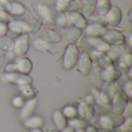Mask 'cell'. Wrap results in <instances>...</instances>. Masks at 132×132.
<instances>
[{
  "label": "cell",
  "instance_id": "1",
  "mask_svg": "<svg viewBox=\"0 0 132 132\" xmlns=\"http://www.w3.org/2000/svg\"><path fill=\"white\" fill-rule=\"evenodd\" d=\"M79 58V50L78 47L73 43L67 45L64 58H63V67L67 70H72L77 64Z\"/></svg>",
  "mask_w": 132,
  "mask_h": 132
},
{
  "label": "cell",
  "instance_id": "2",
  "mask_svg": "<svg viewBox=\"0 0 132 132\" xmlns=\"http://www.w3.org/2000/svg\"><path fill=\"white\" fill-rule=\"evenodd\" d=\"M125 117L118 113L103 116L100 120L101 125L105 129H113L114 128L119 127L125 122Z\"/></svg>",
  "mask_w": 132,
  "mask_h": 132
},
{
  "label": "cell",
  "instance_id": "3",
  "mask_svg": "<svg viewBox=\"0 0 132 132\" xmlns=\"http://www.w3.org/2000/svg\"><path fill=\"white\" fill-rule=\"evenodd\" d=\"M29 48V36L27 33L20 35L14 45V53L17 56H25Z\"/></svg>",
  "mask_w": 132,
  "mask_h": 132
},
{
  "label": "cell",
  "instance_id": "4",
  "mask_svg": "<svg viewBox=\"0 0 132 132\" xmlns=\"http://www.w3.org/2000/svg\"><path fill=\"white\" fill-rule=\"evenodd\" d=\"M102 36L103 39L111 46H121L125 43V36L117 30L107 31L102 34Z\"/></svg>",
  "mask_w": 132,
  "mask_h": 132
},
{
  "label": "cell",
  "instance_id": "5",
  "mask_svg": "<svg viewBox=\"0 0 132 132\" xmlns=\"http://www.w3.org/2000/svg\"><path fill=\"white\" fill-rule=\"evenodd\" d=\"M30 30V27L28 24L22 22H12L9 25L7 33L9 37L14 38L19 36L23 32Z\"/></svg>",
  "mask_w": 132,
  "mask_h": 132
},
{
  "label": "cell",
  "instance_id": "6",
  "mask_svg": "<svg viewBox=\"0 0 132 132\" xmlns=\"http://www.w3.org/2000/svg\"><path fill=\"white\" fill-rule=\"evenodd\" d=\"M114 109L116 113H122L125 110L128 104V94H126L123 91H120L114 96Z\"/></svg>",
  "mask_w": 132,
  "mask_h": 132
},
{
  "label": "cell",
  "instance_id": "7",
  "mask_svg": "<svg viewBox=\"0 0 132 132\" xmlns=\"http://www.w3.org/2000/svg\"><path fill=\"white\" fill-rule=\"evenodd\" d=\"M5 77L9 82L15 84L19 85L20 87L29 86V84L32 83V79L29 77H28L27 75L22 74V73H20V74L15 73V72L9 73L5 76Z\"/></svg>",
  "mask_w": 132,
  "mask_h": 132
},
{
  "label": "cell",
  "instance_id": "8",
  "mask_svg": "<svg viewBox=\"0 0 132 132\" xmlns=\"http://www.w3.org/2000/svg\"><path fill=\"white\" fill-rule=\"evenodd\" d=\"M39 37L41 40L49 43H59L63 40V36L59 32L51 29H43L40 31Z\"/></svg>",
  "mask_w": 132,
  "mask_h": 132
},
{
  "label": "cell",
  "instance_id": "9",
  "mask_svg": "<svg viewBox=\"0 0 132 132\" xmlns=\"http://www.w3.org/2000/svg\"><path fill=\"white\" fill-rule=\"evenodd\" d=\"M92 67H93V62L89 54L87 53H84L80 56V60L78 63L79 72L81 73L84 76H87L90 73L92 70Z\"/></svg>",
  "mask_w": 132,
  "mask_h": 132
},
{
  "label": "cell",
  "instance_id": "10",
  "mask_svg": "<svg viewBox=\"0 0 132 132\" xmlns=\"http://www.w3.org/2000/svg\"><path fill=\"white\" fill-rule=\"evenodd\" d=\"M121 11L118 7L111 8L109 12L107 13V19L108 22L112 26H117L120 24L121 21Z\"/></svg>",
  "mask_w": 132,
  "mask_h": 132
},
{
  "label": "cell",
  "instance_id": "11",
  "mask_svg": "<svg viewBox=\"0 0 132 132\" xmlns=\"http://www.w3.org/2000/svg\"><path fill=\"white\" fill-rule=\"evenodd\" d=\"M121 77V73L114 69L105 70L100 73L99 78L101 80L107 82V83H112L117 80Z\"/></svg>",
  "mask_w": 132,
  "mask_h": 132
},
{
  "label": "cell",
  "instance_id": "12",
  "mask_svg": "<svg viewBox=\"0 0 132 132\" xmlns=\"http://www.w3.org/2000/svg\"><path fill=\"white\" fill-rule=\"evenodd\" d=\"M37 105V100L36 98H32L30 100H28V101L23 104V108L21 111L20 117L22 120H26L29 117L32 115L33 111L36 109V107Z\"/></svg>",
  "mask_w": 132,
  "mask_h": 132
},
{
  "label": "cell",
  "instance_id": "13",
  "mask_svg": "<svg viewBox=\"0 0 132 132\" xmlns=\"http://www.w3.org/2000/svg\"><path fill=\"white\" fill-rule=\"evenodd\" d=\"M69 18L71 22L75 26V27L80 29H84L87 26V20L82 14L76 11H71L69 12Z\"/></svg>",
  "mask_w": 132,
  "mask_h": 132
},
{
  "label": "cell",
  "instance_id": "14",
  "mask_svg": "<svg viewBox=\"0 0 132 132\" xmlns=\"http://www.w3.org/2000/svg\"><path fill=\"white\" fill-rule=\"evenodd\" d=\"M88 43L94 47L97 51L101 52H107L110 50V45L106 43L103 39L98 38V37H91L88 39Z\"/></svg>",
  "mask_w": 132,
  "mask_h": 132
},
{
  "label": "cell",
  "instance_id": "15",
  "mask_svg": "<svg viewBox=\"0 0 132 132\" xmlns=\"http://www.w3.org/2000/svg\"><path fill=\"white\" fill-rule=\"evenodd\" d=\"M16 65H17V70L22 74L27 75L32 70V63L27 57L21 58L19 60V62L16 63Z\"/></svg>",
  "mask_w": 132,
  "mask_h": 132
},
{
  "label": "cell",
  "instance_id": "16",
  "mask_svg": "<svg viewBox=\"0 0 132 132\" xmlns=\"http://www.w3.org/2000/svg\"><path fill=\"white\" fill-rule=\"evenodd\" d=\"M95 58L97 59V62L104 67H105L107 70H110V69H114V64H113V61L112 59L110 58L108 56L105 55L104 53L101 52V51H97L95 53Z\"/></svg>",
  "mask_w": 132,
  "mask_h": 132
},
{
  "label": "cell",
  "instance_id": "17",
  "mask_svg": "<svg viewBox=\"0 0 132 132\" xmlns=\"http://www.w3.org/2000/svg\"><path fill=\"white\" fill-rule=\"evenodd\" d=\"M43 119L39 116H32L29 117L24 121V125L26 128L29 129L39 128L43 125Z\"/></svg>",
  "mask_w": 132,
  "mask_h": 132
},
{
  "label": "cell",
  "instance_id": "18",
  "mask_svg": "<svg viewBox=\"0 0 132 132\" xmlns=\"http://www.w3.org/2000/svg\"><path fill=\"white\" fill-rule=\"evenodd\" d=\"M53 118L54 124L56 126L58 130L63 131L67 126V118H65V116L63 115V114L62 112H60L59 111H54V113L53 114Z\"/></svg>",
  "mask_w": 132,
  "mask_h": 132
},
{
  "label": "cell",
  "instance_id": "19",
  "mask_svg": "<svg viewBox=\"0 0 132 132\" xmlns=\"http://www.w3.org/2000/svg\"><path fill=\"white\" fill-rule=\"evenodd\" d=\"M51 15L57 25L60 26H65L67 25V17L61 9H58L57 7L53 8V10L51 11Z\"/></svg>",
  "mask_w": 132,
  "mask_h": 132
},
{
  "label": "cell",
  "instance_id": "20",
  "mask_svg": "<svg viewBox=\"0 0 132 132\" xmlns=\"http://www.w3.org/2000/svg\"><path fill=\"white\" fill-rule=\"evenodd\" d=\"M15 42L12 38L9 36H0V50L5 52L12 51L14 49Z\"/></svg>",
  "mask_w": 132,
  "mask_h": 132
},
{
  "label": "cell",
  "instance_id": "21",
  "mask_svg": "<svg viewBox=\"0 0 132 132\" xmlns=\"http://www.w3.org/2000/svg\"><path fill=\"white\" fill-rule=\"evenodd\" d=\"M105 32H106L105 28H104L103 26L100 25V24L90 25L86 29L87 34L90 35V36H97L99 34H103Z\"/></svg>",
  "mask_w": 132,
  "mask_h": 132
},
{
  "label": "cell",
  "instance_id": "22",
  "mask_svg": "<svg viewBox=\"0 0 132 132\" xmlns=\"http://www.w3.org/2000/svg\"><path fill=\"white\" fill-rule=\"evenodd\" d=\"M82 35V29L77 27L70 28L67 32V39L70 42H75L80 39Z\"/></svg>",
  "mask_w": 132,
  "mask_h": 132
},
{
  "label": "cell",
  "instance_id": "23",
  "mask_svg": "<svg viewBox=\"0 0 132 132\" xmlns=\"http://www.w3.org/2000/svg\"><path fill=\"white\" fill-rule=\"evenodd\" d=\"M97 12L99 15H106L111 9V2L109 0H100L97 3Z\"/></svg>",
  "mask_w": 132,
  "mask_h": 132
},
{
  "label": "cell",
  "instance_id": "24",
  "mask_svg": "<svg viewBox=\"0 0 132 132\" xmlns=\"http://www.w3.org/2000/svg\"><path fill=\"white\" fill-rule=\"evenodd\" d=\"M26 9L24 8V6L18 2H13L11 3V9L9 11V12L12 15H22L25 12Z\"/></svg>",
  "mask_w": 132,
  "mask_h": 132
},
{
  "label": "cell",
  "instance_id": "25",
  "mask_svg": "<svg viewBox=\"0 0 132 132\" xmlns=\"http://www.w3.org/2000/svg\"><path fill=\"white\" fill-rule=\"evenodd\" d=\"M63 114L66 118L73 119L75 118L77 115V110L73 106H67L63 108Z\"/></svg>",
  "mask_w": 132,
  "mask_h": 132
},
{
  "label": "cell",
  "instance_id": "26",
  "mask_svg": "<svg viewBox=\"0 0 132 132\" xmlns=\"http://www.w3.org/2000/svg\"><path fill=\"white\" fill-rule=\"evenodd\" d=\"M97 6V0H87L85 9H84V14L87 16H90L95 11Z\"/></svg>",
  "mask_w": 132,
  "mask_h": 132
},
{
  "label": "cell",
  "instance_id": "27",
  "mask_svg": "<svg viewBox=\"0 0 132 132\" xmlns=\"http://www.w3.org/2000/svg\"><path fill=\"white\" fill-rule=\"evenodd\" d=\"M68 124H69V126L73 128L74 129H83L86 126V123L84 121H83L82 120L76 119V118L70 119L68 121Z\"/></svg>",
  "mask_w": 132,
  "mask_h": 132
},
{
  "label": "cell",
  "instance_id": "28",
  "mask_svg": "<svg viewBox=\"0 0 132 132\" xmlns=\"http://www.w3.org/2000/svg\"><path fill=\"white\" fill-rule=\"evenodd\" d=\"M36 94H37V91L35 89L30 88L29 87H27L22 90V96L27 100L35 98V96L36 95Z\"/></svg>",
  "mask_w": 132,
  "mask_h": 132
},
{
  "label": "cell",
  "instance_id": "29",
  "mask_svg": "<svg viewBox=\"0 0 132 132\" xmlns=\"http://www.w3.org/2000/svg\"><path fill=\"white\" fill-rule=\"evenodd\" d=\"M39 12L41 14V15L44 19H46L47 20H50L52 18L51 11L46 6H45V5H40V6H39Z\"/></svg>",
  "mask_w": 132,
  "mask_h": 132
},
{
  "label": "cell",
  "instance_id": "30",
  "mask_svg": "<svg viewBox=\"0 0 132 132\" xmlns=\"http://www.w3.org/2000/svg\"><path fill=\"white\" fill-rule=\"evenodd\" d=\"M121 130L122 132H130L131 131V118H128L121 125Z\"/></svg>",
  "mask_w": 132,
  "mask_h": 132
},
{
  "label": "cell",
  "instance_id": "31",
  "mask_svg": "<svg viewBox=\"0 0 132 132\" xmlns=\"http://www.w3.org/2000/svg\"><path fill=\"white\" fill-rule=\"evenodd\" d=\"M0 9L9 12L11 9V3L8 0H0Z\"/></svg>",
  "mask_w": 132,
  "mask_h": 132
},
{
  "label": "cell",
  "instance_id": "32",
  "mask_svg": "<svg viewBox=\"0 0 132 132\" xmlns=\"http://www.w3.org/2000/svg\"><path fill=\"white\" fill-rule=\"evenodd\" d=\"M71 1L72 0H58L57 1V8L63 10L69 5V4L71 2Z\"/></svg>",
  "mask_w": 132,
  "mask_h": 132
},
{
  "label": "cell",
  "instance_id": "33",
  "mask_svg": "<svg viewBox=\"0 0 132 132\" xmlns=\"http://www.w3.org/2000/svg\"><path fill=\"white\" fill-rule=\"evenodd\" d=\"M12 104L15 107V108H22L24 104V101H23V98L21 97H16L15 98H13L12 100Z\"/></svg>",
  "mask_w": 132,
  "mask_h": 132
},
{
  "label": "cell",
  "instance_id": "34",
  "mask_svg": "<svg viewBox=\"0 0 132 132\" xmlns=\"http://www.w3.org/2000/svg\"><path fill=\"white\" fill-rule=\"evenodd\" d=\"M41 26H42V22L39 20V21H37L35 23V25L33 26L32 28H30V30L29 31L31 32L32 34H36L39 30V29L41 28Z\"/></svg>",
  "mask_w": 132,
  "mask_h": 132
},
{
  "label": "cell",
  "instance_id": "35",
  "mask_svg": "<svg viewBox=\"0 0 132 132\" xmlns=\"http://www.w3.org/2000/svg\"><path fill=\"white\" fill-rule=\"evenodd\" d=\"M101 101L104 104H109L111 101V98L104 92L101 94Z\"/></svg>",
  "mask_w": 132,
  "mask_h": 132
},
{
  "label": "cell",
  "instance_id": "36",
  "mask_svg": "<svg viewBox=\"0 0 132 132\" xmlns=\"http://www.w3.org/2000/svg\"><path fill=\"white\" fill-rule=\"evenodd\" d=\"M16 70H17V65L16 64H9L5 68V71L9 72V73H14Z\"/></svg>",
  "mask_w": 132,
  "mask_h": 132
},
{
  "label": "cell",
  "instance_id": "37",
  "mask_svg": "<svg viewBox=\"0 0 132 132\" xmlns=\"http://www.w3.org/2000/svg\"><path fill=\"white\" fill-rule=\"evenodd\" d=\"M8 26L5 24L1 22L0 23V36H5L7 33Z\"/></svg>",
  "mask_w": 132,
  "mask_h": 132
},
{
  "label": "cell",
  "instance_id": "38",
  "mask_svg": "<svg viewBox=\"0 0 132 132\" xmlns=\"http://www.w3.org/2000/svg\"><path fill=\"white\" fill-rule=\"evenodd\" d=\"M77 114H79L82 118H84L86 117V111L82 106H79L77 110Z\"/></svg>",
  "mask_w": 132,
  "mask_h": 132
},
{
  "label": "cell",
  "instance_id": "39",
  "mask_svg": "<svg viewBox=\"0 0 132 132\" xmlns=\"http://www.w3.org/2000/svg\"><path fill=\"white\" fill-rule=\"evenodd\" d=\"M5 60H6V55L5 53H2L0 54V70L2 69V67H3L5 62Z\"/></svg>",
  "mask_w": 132,
  "mask_h": 132
},
{
  "label": "cell",
  "instance_id": "40",
  "mask_svg": "<svg viewBox=\"0 0 132 132\" xmlns=\"http://www.w3.org/2000/svg\"><path fill=\"white\" fill-rule=\"evenodd\" d=\"M125 88H127V89H125V93L126 94H128L129 96H131V82H129L128 84H127L125 85Z\"/></svg>",
  "mask_w": 132,
  "mask_h": 132
},
{
  "label": "cell",
  "instance_id": "41",
  "mask_svg": "<svg viewBox=\"0 0 132 132\" xmlns=\"http://www.w3.org/2000/svg\"><path fill=\"white\" fill-rule=\"evenodd\" d=\"M8 19V15L5 12L4 10H2V9H0V19H2V20H5Z\"/></svg>",
  "mask_w": 132,
  "mask_h": 132
},
{
  "label": "cell",
  "instance_id": "42",
  "mask_svg": "<svg viewBox=\"0 0 132 132\" xmlns=\"http://www.w3.org/2000/svg\"><path fill=\"white\" fill-rule=\"evenodd\" d=\"M63 132H75V129L70 126H67L63 130Z\"/></svg>",
  "mask_w": 132,
  "mask_h": 132
},
{
  "label": "cell",
  "instance_id": "43",
  "mask_svg": "<svg viewBox=\"0 0 132 132\" xmlns=\"http://www.w3.org/2000/svg\"><path fill=\"white\" fill-rule=\"evenodd\" d=\"M85 132H97V129L94 126H89L87 128V131Z\"/></svg>",
  "mask_w": 132,
  "mask_h": 132
},
{
  "label": "cell",
  "instance_id": "44",
  "mask_svg": "<svg viewBox=\"0 0 132 132\" xmlns=\"http://www.w3.org/2000/svg\"><path fill=\"white\" fill-rule=\"evenodd\" d=\"M29 132H43V131L39 128H34V129H31Z\"/></svg>",
  "mask_w": 132,
  "mask_h": 132
},
{
  "label": "cell",
  "instance_id": "45",
  "mask_svg": "<svg viewBox=\"0 0 132 132\" xmlns=\"http://www.w3.org/2000/svg\"><path fill=\"white\" fill-rule=\"evenodd\" d=\"M51 132H63L62 131H60V130H58V129H53Z\"/></svg>",
  "mask_w": 132,
  "mask_h": 132
},
{
  "label": "cell",
  "instance_id": "46",
  "mask_svg": "<svg viewBox=\"0 0 132 132\" xmlns=\"http://www.w3.org/2000/svg\"><path fill=\"white\" fill-rule=\"evenodd\" d=\"M75 132H85L83 129H77V131H75Z\"/></svg>",
  "mask_w": 132,
  "mask_h": 132
}]
</instances>
